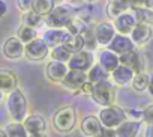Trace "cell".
<instances>
[{
	"label": "cell",
	"mask_w": 153,
	"mask_h": 137,
	"mask_svg": "<svg viewBox=\"0 0 153 137\" xmlns=\"http://www.w3.org/2000/svg\"><path fill=\"white\" fill-rule=\"evenodd\" d=\"M8 113L14 122H24V119L29 116V103L26 95L23 94L21 89H14L8 95L6 101Z\"/></svg>",
	"instance_id": "1"
},
{
	"label": "cell",
	"mask_w": 153,
	"mask_h": 137,
	"mask_svg": "<svg viewBox=\"0 0 153 137\" xmlns=\"http://www.w3.org/2000/svg\"><path fill=\"white\" fill-rule=\"evenodd\" d=\"M76 124V112L72 106H63L56 110L53 116V125L59 133H69Z\"/></svg>",
	"instance_id": "2"
},
{
	"label": "cell",
	"mask_w": 153,
	"mask_h": 137,
	"mask_svg": "<svg viewBox=\"0 0 153 137\" xmlns=\"http://www.w3.org/2000/svg\"><path fill=\"white\" fill-rule=\"evenodd\" d=\"M98 118L101 119L104 127L116 130L122 122L126 121V113H125V110L122 107L111 104V106H105L104 109H101Z\"/></svg>",
	"instance_id": "3"
},
{
	"label": "cell",
	"mask_w": 153,
	"mask_h": 137,
	"mask_svg": "<svg viewBox=\"0 0 153 137\" xmlns=\"http://www.w3.org/2000/svg\"><path fill=\"white\" fill-rule=\"evenodd\" d=\"M90 97H92V100H93L96 104H99V106H102V107L111 106V104L114 103V98H116L114 86H113L108 80L95 83Z\"/></svg>",
	"instance_id": "4"
},
{
	"label": "cell",
	"mask_w": 153,
	"mask_h": 137,
	"mask_svg": "<svg viewBox=\"0 0 153 137\" xmlns=\"http://www.w3.org/2000/svg\"><path fill=\"white\" fill-rule=\"evenodd\" d=\"M45 18H47V26H50L51 29H63L72 20V12L68 6H57Z\"/></svg>",
	"instance_id": "5"
},
{
	"label": "cell",
	"mask_w": 153,
	"mask_h": 137,
	"mask_svg": "<svg viewBox=\"0 0 153 137\" xmlns=\"http://www.w3.org/2000/svg\"><path fill=\"white\" fill-rule=\"evenodd\" d=\"M48 53H50V47L47 45V42L44 39H39V38L26 44V47H24V56L29 60L39 62V60L45 59Z\"/></svg>",
	"instance_id": "6"
},
{
	"label": "cell",
	"mask_w": 153,
	"mask_h": 137,
	"mask_svg": "<svg viewBox=\"0 0 153 137\" xmlns=\"http://www.w3.org/2000/svg\"><path fill=\"white\" fill-rule=\"evenodd\" d=\"M69 71V66L65 62H59V60H51L50 63H47L45 66V76L50 82L53 83H62L66 77Z\"/></svg>",
	"instance_id": "7"
},
{
	"label": "cell",
	"mask_w": 153,
	"mask_h": 137,
	"mask_svg": "<svg viewBox=\"0 0 153 137\" xmlns=\"http://www.w3.org/2000/svg\"><path fill=\"white\" fill-rule=\"evenodd\" d=\"M69 70H78V71H89L93 66V54L90 51H78L71 56L68 62Z\"/></svg>",
	"instance_id": "8"
},
{
	"label": "cell",
	"mask_w": 153,
	"mask_h": 137,
	"mask_svg": "<svg viewBox=\"0 0 153 137\" xmlns=\"http://www.w3.org/2000/svg\"><path fill=\"white\" fill-rule=\"evenodd\" d=\"M24 44L21 42V39L18 36H12V38H8L5 42H3V47H2V53L6 59H11V60H17L20 57L24 56Z\"/></svg>",
	"instance_id": "9"
},
{
	"label": "cell",
	"mask_w": 153,
	"mask_h": 137,
	"mask_svg": "<svg viewBox=\"0 0 153 137\" xmlns=\"http://www.w3.org/2000/svg\"><path fill=\"white\" fill-rule=\"evenodd\" d=\"M87 82H89L87 71L69 70L68 74H66V77H65V80L62 82V85L66 89H71V91H80Z\"/></svg>",
	"instance_id": "10"
},
{
	"label": "cell",
	"mask_w": 153,
	"mask_h": 137,
	"mask_svg": "<svg viewBox=\"0 0 153 137\" xmlns=\"http://www.w3.org/2000/svg\"><path fill=\"white\" fill-rule=\"evenodd\" d=\"M95 36L98 39V44L108 45L116 36V27L110 23H98L95 26Z\"/></svg>",
	"instance_id": "11"
},
{
	"label": "cell",
	"mask_w": 153,
	"mask_h": 137,
	"mask_svg": "<svg viewBox=\"0 0 153 137\" xmlns=\"http://www.w3.org/2000/svg\"><path fill=\"white\" fill-rule=\"evenodd\" d=\"M137 18L134 14H128V12H123L120 14L117 18H114V27L119 33L122 35H128L134 30V27L137 26Z\"/></svg>",
	"instance_id": "12"
},
{
	"label": "cell",
	"mask_w": 153,
	"mask_h": 137,
	"mask_svg": "<svg viewBox=\"0 0 153 137\" xmlns=\"http://www.w3.org/2000/svg\"><path fill=\"white\" fill-rule=\"evenodd\" d=\"M135 76V71L132 70V68L120 63L116 70L111 73V79L113 82L117 85V86H125L128 83H132V79Z\"/></svg>",
	"instance_id": "13"
},
{
	"label": "cell",
	"mask_w": 153,
	"mask_h": 137,
	"mask_svg": "<svg viewBox=\"0 0 153 137\" xmlns=\"http://www.w3.org/2000/svg\"><path fill=\"white\" fill-rule=\"evenodd\" d=\"M108 48L120 56L123 53H128L131 50H135V44H134V41L131 38H128V36H125V35L120 33V35H116L114 36V39L108 44Z\"/></svg>",
	"instance_id": "14"
},
{
	"label": "cell",
	"mask_w": 153,
	"mask_h": 137,
	"mask_svg": "<svg viewBox=\"0 0 153 137\" xmlns=\"http://www.w3.org/2000/svg\"><path fill=\"white\" fill-rule=\"evenodd\" d=\"M102 122L98 116H86L83 121H81V125H80V130L81 133L86 136V137H95L96 134H99V131L102 130Z\"/></svg>",
	"instance_id": "15"
},
{
	"label": "cell",
	"mask_w": 153,
	"mask_h": 137,
	"mask_svg": "<svg viewBox=\"0 0 153 137\" xmlns=\"http://www.w3.org/2000/svg\"><path fill=\"white\" fill-rule=\"evenodd\" d=\"M152 24H146V23H137V26L134 27V30L131 32V39L134 41L135 45H143L146 44L150 38H152Z\"/></svg>",
	"instance_id": "16"
},
{
	"label": "cell",
	"mask_w": 153,
	"mask_h": 137,
	"mask_svg": "<svg viewBox=\"0 0 153 137\" xmlns=\"http://www.w3.org/2000/svg\"><path fill=\"white\" fill-rule=\"evenodd\" d=\"M119 57H120V63H123V65L132 68V70L135 71V74L144 71V62H143V59H141V56H140L138 51L131 50V51H128V53L120 54Z\"/></svg>",
	"instance_id": "17"
},
{
	"label": "cell",
	"mask_w": 153,
	"mask_h": 137,
	"mask_svg": "<svg viewBox=\"0 0 153 137\" xmlns=\"http://www.w3.org/2000/svg\"><path fill=\"white\" fill-rule=\"evenodd\" d=\"M99 65L104 68L107 73L111 74L116 68L120 65V57H119L117 53H114V51H111L108 48V50H105V51H102L99 54Z\"/></svg>",
	"instance_id": "18"
},
{
	"label": "cell",
	"mask_w": 153,
	"mask_h": 137,
	"mask_svg": "<svg viewBox=\"0 0 153 137\" xmlns=\"http://www.w3.org/2000/svg\"><path fill=\"white\" fill-rule=\"evenodd\" d=\"M24 128L27 130L29 134H35V133H45L47 130V122L41 115H29L24 122H23Z\"/></svg>",
	"instance_id": "19"
},
{
	"label": "cell",
	"mask_w": 153,
	"mask_h": 137,
	"mask_svg": "<svg viewBox=\"0 0 153 137\" xmlns=\"http://www.w3.org/2000/svg\"><path fill=\"white\" fill-rule=\"evenodd\" d=\"M140 128H141L140 121L126 119L116 128V133H117V137H137L140 133Z\"/></svg>",
	"instance_id": "20"
},
{
	"label": "cell",
	"mask_w": 153,
	"mask_h": 137,
	"mask_svg": "<svg viewBox=\"0 0 153 137\" xmlns=\"http://www.w3.org/2000/svg\"><path fill=\"white\" fill-rule=\"evenodd\" d=\"M69 32L63 30V29H51L48 32L44 33V41L47 42L48 47H57V45H62L65 44L66 38H68Z\"/></svg>",
	"instance_id": "21"
},
{
	"label": "cell",
	"mask_w": 153,
	"mask_h": 137,
	"mask_svg": "<svg viewBox=\"0 0 153 137\" xmlns=\"http://www.w3.org/2000/svg\"><path fill=\"white\" fill-rule=\"evenodd\" d=\"M129 8H132L131 0H108L107 14H108L110 18H117L120 14H123Z\"/></svg>",
	"instance_id": "22"
},
{
	"label": "cell",
	"mask_w": 153,
	"mask_h": 137,
	"mask_svg": "<svg viewBox=\"0 0 153 137\" xmlns=\"http://www.w3.org/2000/svg\"><path fill=\"white\" fill-rule=\"evenodd\" d=\"M17 85H18V80H17V76L9 71V70H0V89L3 92H12L14 89H17Z\"/></svg>",
	"instance_id": "23"
},
{
	"label": "cell",
	"mask_w": 153,
	"mask_h": 137,
	"mask_svg": "<svg viewBox=\"0 0 153 137\" xmlns=\"http://www.w3.org/2000/svg\"><path fill=\"white\" fill-rule=\"evenodd\" d=\"M63 45L66 47V50H68L71 54H75V53L84 50L86 42H84V38H83L81 35H72V33H69Z\"/></svg>",
	"instance_id": "24"
},
{
	"label": "cell",
	"mask_w": 153,
	"mask_h": 137,
	"mask_svg": "<svg viewBox=\"0 0 153 137\" xmlns=\"http://www.w3.org/2000/svg\"><path fill=\"white\" fill-rule=\"evenodd\" d=\"M87 77H89V82H92V83L95 85V83H99V82H105V80H108L110 73H107L104 68L98 63V65H93L90 70L87 71Z\"/></svg>",
	"instance_id": "25"
},
{
	"label": "cell",
	"mask_w": 153,
	"mask_h": 137,
	"mask_svg": "<svg viewBox=\"0 0 153 137\" xmlns=\"http://www.w3.org/2000/svg\"><path fill=\"white\" fill-rule=\"evenodd\" d=\"M32 9L42 17H47L54 9V0H33Z\"/></svg>",
	"instance_id": "26"
},
{
	"label": "cell",
	"mask_w": 153,
	"mask_h": 137,
	"mask_svg": "<svg viewBox=\"0 0 153 137\" xmlns=\"http://www.w3.org/2000/svg\"><path fill=\"white\" fill-rule=\"evenodd\" d=\"M135 18L138 23H146V24H153V9L147 6H135Z\"/></svg>",
	"instance_id": "27"
},
{
	"label": "cell",
	"mask_w": 153,
	"mask_h": 137,
	"mask_svg": "<svg viewBox=\"0 0 153 137\" xmlns=\"http://www.w3.org/2000/svg\"><path fill=\"white\" fill-rule=\"evenodd\" d=\"M149 82H150V76H147L144 71L143 73H137L132 79V88L137 92H144L149 88Z\"/></svg>",
	"instance_id": "28"
},
{
	"label": "cell",
	"mask_w": 153,
	"mask_h": 137,
	"mask_svg": "<svg viewBox=\"0 0 153 137\" xmlns=\"http://www.w3.org/2000/svg\"><path fill=\"white\" fill-rule=\"evenodd\" d=\"M6 133H8V137H29V133L27 130L24 128L23 122H11L6 125Z\"/></svg>",
	"instance_id": "29"
},
{
	"label": "cell",
	"mask_w": 153,
	"mask_h": 137,
	"mask_svg": "<svg viewBox=\"0 0 153 137\" xmlns=\"http://www.w3.org/2000/svg\"><path fill=\"white\" fill-rule=\"evenodd\" d=\"M18 38L21 39V42L26 45L32 41H35L38 38V33H36V29L35 27H30V26H26L23 24L20 29H18Z\"/></svg>",
	"instance_id": "30"
},
{
	"label": "cell",
	"mask_w": 153,
	"mask_h": 137,
	"mask_svg": "<svg viewBox=\"0 0 153 137\" xmlns=\"http://www.w3.org/2000/svg\"><path fill=\"white\" fill-rule=\"evenodd\" d=\"M23 23L26 24V26H30V27H39L41 24H42V15H39L38 12H35L33 9H30V11H27V12H24V15H23Z\"/></svg>",
	"instance_id": "31"
},
{
	"label": "cell",
	"mask_w": 153,
	"mask_h": 137,
	"mask_svg": "<svg viewBox=\"0 0 153 137\" xmlns=\"http://www.w3.org/2000/svg\"><path fill=\"white\" fill-rule=\"evenodd\" d=\"M71 53L66 50V47L62 44V45H57V47H53V50H51V57H53V60H59V62H65V63H68L69 62V59H71Z\"/></svg>",
	"instance_id": "32"
},
{
	"label": "cell",
	"mask_w": 153,
	"mask_h": 137,
	"mask_svg": "<svg viewBox=\"0 0 153 137\" xmlns=\"http://www.w3.org/2000/svg\"><path fill=\"white\" fill-rule=\"evenodd\" d=\"M81 36L84 38L86 47H89V48H95V47H96L98 39H96V36H95V29H92V27H86V29L81 32Z\"/></svg>",
	"instance_id": "33"
},
{
	"label": "cell",
	"mask_w": 153,
	"mask_h": 137,
	"mask_svg": "<svg viewBox=\"0 0 153 137\" xmlns=\"http://www.w3.org/2000/svg\"><path fill=\"white\" fill-rule=\"evenodd\" d=\"M66 29H68V32L72 33V35H81V32L86 29V26H84L80 20L72 18V20L69 21V24L66 26Z\"/></svg>",
	"instance_id": "34"
},
{
	"label": "cell",
	"mask_w": 153,
	"mask_h": 137,
	"mask_svg": "<svg viewBox=\"0 0 153 137\" xmlns=\"http://www.w3.org/2000/svg\"><path fill=\"white\" fill-rule=\"evenodd\" d=\"M143 121L153 125V104H150L149 107H146L143 110Z\"/></svg>",
	"instance_id": "35"
},
{
	"label": "cell",
	"mask_w": 153,
	"mask_h": 137,
	"mask_svg": "<svg viewBox=\"0 0 153 137\" xmlns=\"http://www.w3.org/2000/svg\"><path fill=\"white\" fill-rule=\"evenodd\" d=\"M95 137H117V133L114 128H107L102 127V130L99 131V134H96Z\"/></svg>",
	"instance_id": "36"
},
{
	"label": "cell",
	"mask_w": 153,
	"mask_h": 137,
	"mask_svg": "<svg viewBox=\"0 0 153 137\" xmlns=\"http://www.w3.org/2000/svg\"><path fill=\"white\" fill-rule=\"evenodd\" d=\"M32 3H33V0H17V5L21 11L27 12L32 9Z\"/></svg>",
	"instance_id": "37"
},
{
	"label": "cell",
	"mask_w": 153,
	"mask_h": 137,
	"mask_svg": "<svg viewBox=\"0 0 153 137\" xmlns=\"http://www.w3.org/2000/svg\"><path fill=\"white\" fill-rule=\"evenodd\" d=\"M6 12H8V5H6V2H5V0H0V18H2Z\"/></svg>",
	"instance_id": "38"
},
{
	"label": "cell",
	"mask_w": 153,
	"mask_h": 137,
	"mask_svg": "<svg viewBox=\"0 0 153 137\" xmlns=\"http://www.w3.org/2000/svg\"><path fill=\"white\" fill-rule=\"evenodd\" d=\"M147 91H149V94L153 97V74L150 76V82H149V88H147Z\"/></svg>",
	"instance_id": "39"
},
{
	"label": "cell",
	"mask_w": 153,
	"mask_h": 137,
	"mask_svg": "<svg viewBox=\"0 0 153 137\" xmlns=\"http://www.w3.org/2000/svg\"><path fill=\"white\" fill-rule=\"evenodd\" d=\"M146 137H153V125H150V124H149V128H147Z\"/></svg>",
	"instance_id": "40"
},
{
	"label": "cell",
	"mask_w": 153,
	"mask_h": 137,
	"mask_svg": "<svg viewBox=\"0 0 153 137\" xmlns=\"http://www.w3.org/2000/svg\"><path fill=\"white\" fill-rule=\"evenodd\" d=\"M29 137H47L45 133H35V134H29Z\"/></svg>",
	"instance_id": "41"
},
{
	"label": "cell",
	"mask_w": 153,
	"mask_h": 137,
	"mask_svg": "<svg viewBox=\"0 0 153 137\" xmlns=\"http://www.w3.org/2000/svg\"><path fill=\"white\" fill-rule=\"evenodd\" d=\"M0 137H8V133H6V130H2V128H0Z\"/></svg>",
	"instance_id": "42"
},
{
	"label": "cell",
	"mask_w": 153,
	"mask_h": 137,
	"mask_svg": "<svg viewBox=\"0 0 153 137\" xmlns=\"http://www.w3.org/2000/svg\"><path fill=\"white\" fill-rule=\"evenodd\" d=\"M2 98H3V91L0 89V100H2Z\"/></svg>",
	"instance_id": "43"
},
{
	"label": "cell",
	"mask_w": 153,
	"mask_h": 137,
	"mask_svg": "<svg viewBox=\"0 0 153 137\" xmlns=\"http://www.w3.org/2000/svg\"><path fill=\"white\" fill-rule=\"evenodd\" d=\"M86 2H89V3H90V2H95V0H86Z\"/></svg>",
	"instance_id": "44"
}]
</instances>
